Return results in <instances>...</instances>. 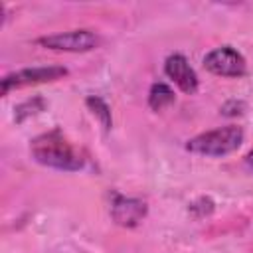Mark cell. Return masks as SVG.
Returning <instances> with one entry per match:
<instances>
[{
	"mask_svg": "<svg viewBox=\"0 0 253 253\" xmlns=\"http://www.w3.org/2000/svg\"><path fill=\"white\" fill-rule=\"evenodd\" d=\"M30 152L36 162L55 170L77 172L85 166L83 152L77 146H73L59 128L38 134L30 144Z\"/></svg>",
	"mask_w": 253,
	"mask_h": 253,
	"instance_id": "1",
	"label": "cell"
},
{
	"mask_svg": "<svg viewBox=\"0 0 253 253\" xmlns=\"http://www.w3.org/2000/svg\"><path fill=\"white\" fill-rule=\"evenodd\" d=\"M243 128L237 125H225L213 130H206L200 132L196 136H192L186 142V150L200 154V156H211V158H219V156H227L233 150H237L243 142Z\"/></svg>",
	"mask_w": 253,
	"mask_h": 253,
	"instance_id": "2",
	"label": "cell"
},
{
	"mask_svg": "<svg viewBox=\"0 0 253 253\" xmlns=\"http://www.w3.org/2000/svg\"><path fill=\"white\" fill-rule=\"evenodd\" d=\"M38 45L53 51H91L99 47L101 38L95 30L89 28H79V30H67V32H57L51 36H42L36 40Z\"/></svg>",
	"mask_w": 253,
	"mask_h": 253,
	"instance_id": "3",
	"label": "cell"
},
{
	"mask_svg": "<svg viewBox=\"0 0 253 253\" xmlns=\"http://www.w3.org/2000/svg\"><path fill=\"white\" fill-rule=\"evenodd\" d=\"M65 75H67V69L61 67V65H36V67L16 69V71H10V73H6L2 77L0 93L8 95L14 89H22V87L38 85V83L57 81V79H61Z\"/></svg>",
	"mask_w": 253,
	"mask_h": 253,
	"instance_id": "4",
	"label": "cell"
},
{
	"mask_svg": "<svg viewBox=\"0 0 253 253\" xmlns=\"http://www.w3.org/2000/svg\"><path fill=\"white\" fill-rule=\"evenodd\" d=\"M204 67L219 77H243L247 73L245 57L231 45H219L206 53Z\"/></svg>",
	"mask_w": 253,
	"mask_h": 253,
	"instance_id": "5",
	"label": "cell"
},
{
	"mask_svg": "<svg viewBox=\"0 0 253 253\" xmlns=\"http://www.w3.org/2000/svg\"><path fill=\"white\" fill-rule=\"evenodd\" d=\"M164 73L186 95H194L198 91V75L182 53H170L164 59Z\"/></svg>",
	"mask_w": 253,
	"mask_h": 253,
	"instance_id": "6",
	"label": "cell"
},
{
	"mask_svg": "<svg viewBox=\"0 0 253 253\" xmlns=\"http://www.w3.org/2000/svg\"><path fill=\"white\" fill-rule=\"evenodd\" d=\"M146 202L140 198H128L115 194L111 204V217L123 227H136L146 217Z\"/></svg>",
	"mask_w": 253,
	"mask_h": 253,
	"instance_id": "7",
	"label": "cell"
},
{
	"mask_svg": "<svg viewBox=\"0 0 253 253\" xmlns=\"http://www.w3.org/2000/svg\"><path fill=\"white\" fill-rule=\"evenodd\" d=\"M174 99H176V95H174V91H172L170 85H166L162 81H156V83L150 85V91H148V107L152 111H162L164 107L172 105Z\"/></svg>",
	"mask_w": 253,
	"mask_h": 253,
	"instance_id": "8",
	"label": "cell"
},
{
	"mask_svg": "<svg viewBox=\"0 0 253 253\" xmlns=\"http://www.w3.org/2000/svg\"><path fill=\"white\" fill-rule=\"evenodd\" d=\"M85 105H87L89 111L101 121L103 128H105V130H111V126H113V117H111V109H109V105L105 103V99H101L99 95H89V97L85 99Z\"/></svg>",
	"mask_w": 253,
	"mask_h": 253,
	"instance_id": "9",
	"label": "cell"
},
{
	"mask_svg": "<svg viewBox=\"0 0 253 253\" xmlns=\"http://www.w3.org/2000/svg\"><path fill=\"white\" fill-rule=\"evenodd\" d=\"M40 111H43V99L42 97H34V99H28V101H24V103H20L16 107L14 119H16V123H24L26 119L38 115Z\"/></svg>",
	"mask_w": 253,
	"mask_h": 253,
	"instance_id": "10",
	"label": "cell"
},
{
	"mask_svg": "<svg viewBox=\"0 0 253 253\" xmlns=\"http://www.w3.org/2000/svg\"><path fill=\"white\" fill-rule=\"evenodd\" d=\"M196 210H200L198 217H204V215L211 213V210H213V202H211L210 198H200L198 202H194V204L190 206V211H192V213H194Z\"/></svg>",
	"mask_w": 253,
	"mask_h": 253,
	"instance_id": "11",
	"label": "cell"
},
{
	"mask_svg": "<svg viewBox=\"0 0 253 253\" xmlns=\"http://www.w3.org/2000/svg\"><path fill=\"white\" fill-rule=\"evenodd\" d=\"M243 109H245L243 101H235V99H233V101H227V103L221 107V113L227 115V117H235V115H241Z\"/></svg>",
	"mask_w": 253,
	"mask_h": 253,
	"instance_id": "12",
	"label": "cell"
},
{
	"mask_svg": "<svg viewBox=\"0 0 253 253\" xmlns=\"http://www.w3.org/2000/svg\"><path fill=\"white\" fill-rule=\"evenodd\" d=\"M245 166H247V170L253 174V148L247 152V156H245Z\"/></svg>",
	"mask_w": 253,
	"mask_h": 253,
	"instance_id": "13",
	"label": "cell"
}]
</instances>
